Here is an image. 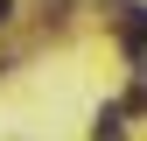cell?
<instances>
[{
  "instance_id": "obj_1",
  "label": "cell",
  "mask_w": 147,
  "mask_h": 141,
  "mask_svg": "<svg viewBox=\"0 0 147 141\" xmlns=\"http://www.w3.org/2000/svg\"><path fill=\"white\" fill-rule=\"evenodd\" d=\"M119 120H126V106H105V113L91 120V141H126V127H119Z\"/></svg>"
},
{
  "instance_id": "obj_2",
  "label": "cell",
  "mask_w": 147,
  "mask_h": 141,
  "mask_svg": "<svg viewBox=\"0 0 147 141\" xmlns=\"http://www.w3.org/2000/svg\"><path fill=\"white\" fill-rule=\"evenodd\" d=\"M147 49V7H133V21H126V57H140Z\"/></svg>"
},
{
  "instance_id": "obj_3",
  "label": "cell",
  "mask_w": 147,
  "mask_h": 141,
  "mask_svg": "<svg viewBox=\"0 0 147 141\" xmlns=\"http://www.w3.org/2000/svg\"><path fill=\"white\" fill-rule=\"evenodd\" d=\"M126 113H147V70L133 78V92H126Z\"/></svg>"
},
{
  "instance_id": "obj_4",
  "label": "cell",
  "mask_w": 147,
  "mask_h": 141,
  "mask_svg": "<svg viewBox=\"0 0 147 141\" xmlns=\"http://www.w3.org/2000/svg\"><path fill=\"white\" fill-rule=\"evenodd\" d=\"M7 14H14V0H0V21H7Z\"/></svg>"
}]
</instances>
